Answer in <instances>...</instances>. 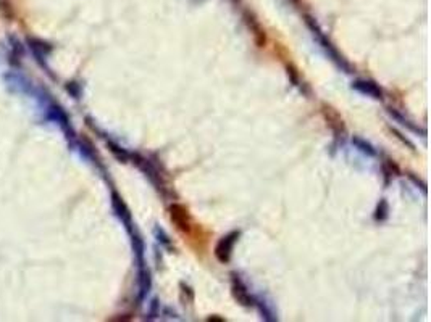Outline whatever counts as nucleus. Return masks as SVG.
Returning a JSON list of instances; mask_svg holds the SVG:
<instances>
[{
    "instance_id": "f257e3e1",
    "label": "nucleus",
    "mask_w": 431,
    "mask_h": 322,
    "mask_svg": "<svg viewBox=\"0 0 431 322\" xmlns=\"http://www.w3.org/2000/svg\"><path fill=\"white\" fill-rule=\"evenodd\" d=\"M26 45H28L29 50L36 55L37 60H44L47 55L52 52V45L49 42H45V40L39 39V37L28 36L26 37Z\"/></svg>"
},
{
    "instance_id": "f03ea898",
    "label": "nucleus",
    "mask_w": 431,
    "mask_h": 322,
    "mask_svg": "<svg viewBox=\"0 0 431 322\" xmlns=\"http://www.w3.org/2000/svg\"><path fill=\"white\" fill-rule=\"evenodd\" d=\"M237 235H239L237 232H232V234L226 235L220 243H218L215 255H216V258L220 259L221 263L228 261V259H229V256H231V250H232V245H234Z\"/></svg>"
},
{
    "instance_id": "7ed1b4c3",
    "label": "nucleus",
    "mask_w": 431,
    "mask_h": 322,
    "mask_svg": "<svg viewBox=\"0 0 431 322\" xmlns=\"http://www.w3.org/2000/svg\"><path fill=\"white\" fill-rule=\"evenodd\" d=\"M172 219L178 224V227L181 230H189V216L188 210L181 207V205H173L172 207Z\"/></svg>"
},
{
    "instance_id": "20e7f679",
    "label": "nucleus",
    "mask_w": 431,
    "mask_h": 322,
    "mask_svg": "<svg viewBox=\"0 0 431 322\" xmlns=\"http://www.w3.org/2000/svg\"><path fill=\"white\" fill-rule=\"evenodd\" d=\"M11 55H10V63L13 66H19L21 65V58L24 53V45L21 40H18L16 37H11Z\"/></svg>"
},
{
    "instance_id": "39448f33",
    "label": "nucleus",
    "mask_w": 431,
    "mask_h": 322,
    "mask_svg": "<svg viewBox=\"0 0 431 322\" xmlns=\"http://www.w3.org/2000/svg\"><path fill=\"white\" fill-rule=\"evenodd\" d=\"M355 89H359V91L365 92L368 95H375V97H381V91L378 87H376L373 82H365V81H357L354 84Z\"/></svg>"
},
{
    "instance_id": "423d86ee",
    "label": "nucleus",
    "mask_w": 431,
    "mask_h": 322,
    "mask_svg": "<svg viewBox=\"0 0 431 322\" xmlns=\"http://www.w3.org/2000/svg\"><path fill=\"white\" fill-rule=\"evenodd\" d=\"M113 208H115V211H116V215H118L123 221H126V222H129V211H128V208L125 207V203L121 202V198L116 195V194H113Z\"/></svg>"
},
{
    "instance_id": "0eeeda50",
    "label": "nucleus",
    "mask_w": 431,
    "mask_h": 322,
    "mask_svg": "<svg viewBox=\"0 0 431 322\" xmlns=\"http://www.w3.org/2000/svg\"><path fill=\"white\" fill-rule=\"evenodd\" d=\"M0 13H2V16H5L6 19L15 18V11H13V6L8 0H0Z\"/></svg>"
},
{
    "instance_id": "6e6552de",
    "label": "nucleus",
    "mask_w": 431,
    "mask_h": 322,
    "mask_svg": "<svg viewBox=\"0 0 431 322\" xmlns=\"http://www.w3.org/2000/svg\"><path fill=\"white\" fill-rule=\"evenodd\" d=\"M108 147H110V150L113 152V155H115V156H118L120 160H123V161H125V160L128 158V153L125 152V150H121L118 145H115L113 142H108Z\"/></svg>"
},
{
    "instance_id": "1a4fd4ad",
    "label": "nucleus",
    "mask_w": 431,
    "mask_h": 322,
    "mask_svg": "<svg viewBox=\"0 0 431 322\" xmlns=\"http://www.w3.org/2000/svg\"><path fill=\"white\" fill-rule=\"evenodd\" d=\"M354 142H355V143H359V145L362 147L360 150H364V152H368V153H370V155H373V153H375V152H373V150H372V147H370V145H368V143H364V142H362L360 139H354Z\"/></svg>"
}]
</instances>
